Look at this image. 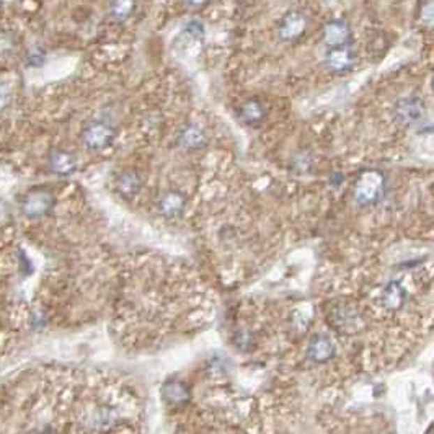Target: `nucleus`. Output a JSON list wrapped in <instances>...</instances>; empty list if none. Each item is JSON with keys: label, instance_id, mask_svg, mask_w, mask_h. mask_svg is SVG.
Segmentation results:
<instances>
[{"label": "nucleus", "instance_id": "obj_19", "mask_svg": "<svg viewBox=\"0 0 434 434\" xmlns=\"http://www.w3.org/2000/svg\"><path fill=\"white\" fill-rule=\"evenodd\" d=\"M183 2H185V6L188 8L197 10V8H202L204 6H207V3H209V0H183Z\"/></svg>", "mask_w": 434, "mask_h": 434}, {"label": "nucleus", "instance_id": "obj_13", "mask_svg": "<svg viewBox=\"0 0 434 434\" xmlns=\"http://www.w3.org/2000/svg\"><path fill=\"white\" fill-rule=\"evenodd\" d=\"M162 397L167 403L170 405H181L185 403L188 397H190V392H188L186 385L181 382H167L162 387Z\"/></svg>", "mask_w": 434, "mask_h": 434}, {"label": "nucleus", "instance_id": "obj_16", "mask_svg": "<svg viewBox=\"0 0 434 434\" xmlns=\"http://www.w3.org/2000/svg\"><path fill=\"white\" fill-rule=\"evenodd\" d=\"M51 165L57 173H62V175H69V173H72L77 168L75 158L67 152H56L52 156Z\"/></svg>", "mask_w": 434, "mask_h": 434}, {"label": "nucleus", "instance_id": "obj_20", "mask_svg": "<svg viewBox=\"0 0 434 434\" xmlns=\"http://www.w3.org/2000/svg\"><path fill=\"white\" fill-rule=\"evenodd\" d=\"M8 98H10V91H8L6 85H0V108H3L7 105Z\"/></svg>", "mask_w": 434, "mask_h": 434}, {"label": "nucleus", "instance_id": "obj_12", "mask_svg": "<svg viewBox=\"0 0 434 434\" xmlns=\"http://www.w3.org/2000/svg\"><path fill=\"white\" fill-rule=\"evenodd\" d=\"M405 297H407V294H405V289L402 287V284L390 283L384 289L382 302H384L385 308H389V310H397V308L403 306Z\"/></svg>", "mask_w": 434, "mask_h": 434}, {"label": "nucleus", "instance_id": "obj_8", "mask_svg": "<svg viewBox=\"0 0 434 434\" xmlns=\"http://www.w3.org/2000/svg\"><path fill=\"white\" fill-rule=\"evenodd\" d=\"M183 209H185V197L177 191L165 193L158 201V211L165 217L180 216Z\"/></svg>", "mask_w": 434, "mask_h": 434}, {"label": "nucleus", "instance_id": "obj_15", "mask_svg": "<svg viewBox=\"0 0 434 434\" xmlns=\"http://www.w3.org/2000/svg\"><path fill=\"white\" fill-rule=\"evenodd\" d=\"M51 206V197L47 193L41 191V193H33V195L28 197L27 204H25V211L30 216H40L43 212H46L50 209Z\"/></svg>", "mask_w": 434, "mask_h": 434}, {"label": "nucleus", "instance_id": "obj_9", "mask_svg": "<svg viewBox=\"0 0 434 434\" xmlns=\"http://www.w3.org/2000/svg\"><path fill=\"white\" fill-rule=\"evenodd\" d=\"M264 114H267V110H264L262 101L257 98H250L247 101H244L242 106H240V118H242L247 124L262 123L264 119Z\"/></svg>", "mask_w": 434, "mask_h": 434}, {"label": "nucleus", "instance_id": "obj_3", "mask_svg": "<svg viewBox=\"0 0 434 434\" xmlns=\"http://www.w3.org/2000/svg\"><path fill=\"white\" fill-rule=\"evenodd\" d=\"M353 40V31L348 22L335 18V20L327 22L322 28V41L327 47L350 46Z\"/></svg>", "mask_w": 434, "mask_h": 434}, {"label": "nucleus", "instance_id": "obj_14", "mask_svg": "<svg viewBox=\"0 0 434 434\" xmlns=\"http://www.w3.org/2000/svg\"><path fill=\"white\" fill-rule=\"evenodd\" d=\"M331 322H334V325L336 327V329L353 331L356 327H358L359 318H358V313H356L354 310H351V308L340 307L334 312Z\"/></svg>", "mask_w": 434, "mask_h": 434}, {"label": "nucleus", "instance_id": "obj_18", "mask_svg": "<svg viewBox=\"0 0 434 434\" xmlns=\"http://www.w3.org/2000/svg\"><path fill=\"white\" fill-rule=\"evenodd\" d=\"M186 33H190V35L193 38H196L197 41H202V38H204V28H202V23L196 20L188 23Z\"/></svg>", "mask_w": 434, "mask_h": 434}, {"label": "nucleus", "instance_id": "obj_4", "mask_svg": "<svg viewBox=\"0 0 434 434\" xmlns=\"http://www.w3.org/2000/svg\"><path fill=\"white\" fill-rule=\"evenodd\" d=\"M114 139V129L105 121H93L84 129V142L89 149L100 151L108 147Z\"/></svg>", "mask_w": 434, "mask_h": 434}, {"label": "nucleus", "instance_id": "obj_11", "mask_svg": "<svg viewBox=\"0 0 434 434\" xmlns=\"http://www.w3.org/2000/svg\"><path fill=\"white\" fill-rule=\"evenodd\" d=\"M206 142H207V137H206L204 131H202L201 128L195 126V124L186 126L180 134V144L185 149H191V151L204 147Z\"/></svg>", "mask_w": 434, "mask_h": 434}, {"label": "nucleus", "instance_id": "obj_1", "mask_svg": "<svg viewBox=\"0 0 434 434\" xmlns=\"http://www.w3.org/2000/svg\"><path fill=\"white\" fill-rule=\"evenodd\" d=\"M385 186V178L377 170H368L361 173L354 188V197L359 204H373L382 196Z\"/></svg>", "mask_w": 434, "mask_h": 434}, {"label": "nucleus", "instance_id": "obj_2", "mask_svg": "<svg viewBox=\"0 0 434 434\" xmlns=\"http://www.w3.org/2000/svg\"><path fill=\"white\" fill-rule=\"evenodd\" d=\"M308 28V17L302 10H289L279 20L278 36L284 43H294L306 35Z\"/></svg>", "mask_w": 434, "mask_h": 434}, {"label": "nucleus", "instance_id": "obj_17", "mask_svg": "<svg viewBox=\"0 0 434 434\" xmlns=\"http://www.w3.org/2000/svg\"><path fill=\"white\" fill-rule=\"evenodd\" d=\"M117 186L123 195L133 196L134 193H137L139 186H141V180H139L136 173H123V175L118 178Z\"/></svg>", "mask_w": 434, "mask_h": 434}, {"label": "nucleus", "instance_id": "obj_5", "mask_svg": "<svg viewBox=\"0 0 434 434\" xmlns=\"http://www.w3.org/2000/svg\"><path fill=\"white\" fill-rule=\"evenodd\" d=\"M424 114V103L418 96H405L395 103V118L405 126L418 123Z\"/></svg>", "mask_w": 434, "mask_h": 434}, {"label": "nucleus", "instance_id": "obj_6", "mask_svg": "<svg viewBox=\"0 0 434 434\" xmlns=\"http://www.w3.org/2000/svg\"><path fill=\"white\" fill-rule=\"evenodd\" d=\"M356 52L350 46L329 47L325 54V66L331 72H346L356 64Z\"/></svg>", "mask_w": 434, "mask_h": 434}, {"label": "nucleus", "instance_id": "obj_10", "mask_svg": "<svg viewBox=\"0 0 434 434\" xmlns=\"http://www.w3.org/2000/svg\"><path fill=\"white\" fill-rule=\"evenodd\" d=\"M137 8V0H112L110 6V17L113 22L124 23L134 15Z\"/></svg>", "mask_w": 434, "mask_h": 434}, {"label": "nucleus", "instance_id": "obj_7", "mask_svg": "<svg viewBox=\"0 0 434 434\" xmlns=\"http://www.w3.org/2000/svg\"><path fill=\"white\" fill-rule=\"evenodd\" d=\"M307 353L310 356V359L315 361V363H325V361L334 358L335 345L329 335L325 334L313 335L310 341H308Z\"/></svg>", "mask_w": 434, "mask_h": 434}]
</instances>
